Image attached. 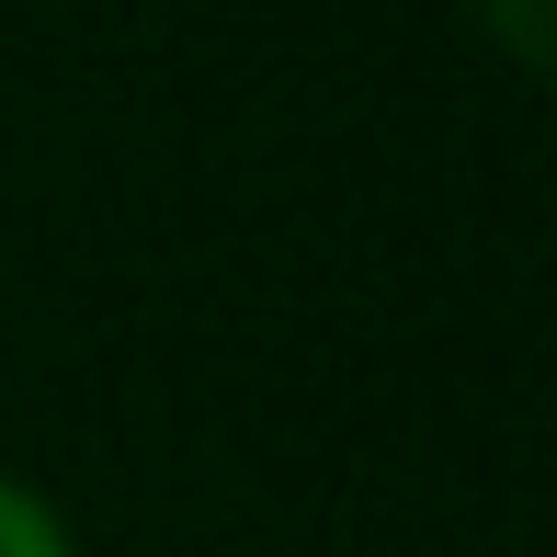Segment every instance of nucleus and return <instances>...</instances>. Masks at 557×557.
I'll use <instances>...</instances> for the list:
<instances>
[{
	"label": "nucleus",
	"mask_w": 557,
	"mask_h": 557,
	"mask_svg": "<svg viewBox=\"0 0 557 557\" xmlns=\"http://www.w3.org/2000/svg\"><path fill=\"white\" fill-rule=\"evenodd\" d=\"M0 557H81L69 512L35 490V478H12V467H0Z\"/></svg>",
	"instance_id": "obj_1"
},
{
	"label": "nucleus",
	"mask_w": 557,
	"mask_h": 557,
	"mask_svg": "<svg viewBox=\"0 0 557 557\" xmlns=\"http://www.w3.org/2000/svg\"><path fill=\"white\" fill-rule=\"evenodd\" d=\"M467 12H478V35H490L500 58L523 69V81L546 69V23H557V0H467Z\"/></svg>",
	"instance_id": "obj_2"
}]
</instances>
